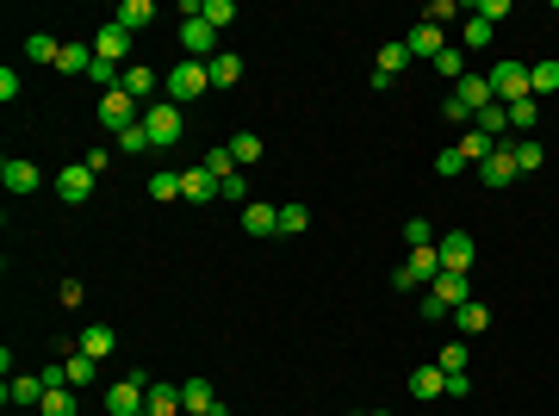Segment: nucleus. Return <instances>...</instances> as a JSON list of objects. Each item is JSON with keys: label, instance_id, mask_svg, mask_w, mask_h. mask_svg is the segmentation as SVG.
<instances>
[{"label": "nucleus", "instance_id": "obj_1", "mask_svg": "<svg viewBox=\"0 0 559 416\" xmlns=\"http://www.w3.org/2000/svg\"><path fill=\"white\" fill-rule=\"evenodd\" d=\"M162 94L175 106H193L199 94H211V63H175V69L162 75Z\"/></svg>", "mask_w": 559, "mask_h": 416}, {"label": "nucleus", "instance_id": "obj_2", "mask_svg": "<svg viewBox=\"0 0 559 416\" xmlns=\"http://www.w3.org/2000/svg\"><path fill=\"white\" fill-rule=\"evenodd\" d=\"M143 131H149V143H156V149H175V143H180V131H187V112H180L175 100L143 106Z\"/></svg>", "mask_w": 559, "mask_h": 416}, {"label": "nucleus", "instance_id": "obj_3", "mask_svg": "<svg viewBox=\"0 0 559 416\" xmlns=\"http://www.w3.org/2000/svg\"><path fill=\"white\" fill-rule=\"evenodd\" d=\"M491 100L497 106H516V100H528V63H516V56H503V63H491Z\"/></svg>", "mask_w": 559, "mask_h": 416}, {"label": "nucleus", "instance_id": "obj_4", "mask_svg": "<svg viewBox=\"0 0 559 416\" xmlns=\"http://www.w3.org/2000/svg\"><path fill=\"white\" fill-rule=\"evenodd\" d=\"M143 398H149V380L125 373V380L106 385V416H143Z\"/></svg>", "mask_w": 559, "mask_h": 416}, {"label": "nucleus", "instance_id": "obj_5", "mask_svg": "<svg viewBox=\"0 0 559 416\" xmlns=\"http://www.w3.org/2000/svg\"><path fill=\"white\" fill-rule=\"evenodd\" d=\"M94 118H100L106 131L118 137V131H131V125H143V106L131 100L125 87H118V94H100V112H94Z\"/></svg>", "mask_w": 559, "mask_h": 416}, {"label": "nucleus", "instance_id": "obj_6", "mask_svg": "<svg viewBox=\"0 0 559 416\" xmlns=\"http://www.w3.org/2000/svg\"><path fill=\"white\" fill-rule=\"evenodd\" d=\"M435 279H442V255H435V249H411V261L391 274V286L411 292V286H435Z\"/></svg>", "mask_w": 559, "mask_h": 416}, {"label": "nucleus", "instance_id": "obj_7", "mask_svg": "<svg viewBox=\"0 0 559 416\" xmlns=\"http://www.w3.org/2000/svg\"><path fill=\"white\" fill-rule=\"evenodd\" d=\"M0 187H6L13 199H25V193H37V187H44V168H37V162H25V156H6V162H0Z\"/></svg>", "mask_w": 559, "mask_h": 416}, {"label": "nucleus", "instance_id": "obj_8", "mask_svg": "<svg viewBox=\"0 0 559 416\" xmlns=\"http://www.w3.org/2000/svg\"><path fill=\"white\" fill-rule=\"evenodd\" d=\"M435 255H442V268H448V274H466V268H473V255H479V243H473L466 230H442V237H435Z\"/></svg>", "mask_w": 559, "mask_h": 416}, {"label": "nucleus", "instance_id": "obj_9", "mask_svg": "<svg viewBox=\"0 0 559 416\" xmlns=\"http://www.w3.org/2000/svg\"><path fill=\"white\" fill-rule=\"evenodd\" d=\"M131 44H137V37L125 32V25H112V19H106L100 32H94V56H100V63H118V69H125V63H131Z\"/></svg>", "mask_w": 559, "mask_h": 416}, {"label": "nucleus", "instance_id": "obj_10", "mask_svg": "<svg viewBox=\"0 0 559 416\" xmlns=\"http://www.w3.org/2000/svg\"><path fill=\"white\" fill-rule=\"evenodd\" d=\"M211 25L206 19H180V50H187V63H211V56H218V50H211Z\"/></svg>", "mask_w": 559, "mask_h": 416}, {"label": "nucleus", "instance_id": "obj_11", "mask_svg": "<svg viewBox=\"0 0 559 416\" xmlns=\"http://www.w3.org/2000/svg\"><path fill=\"white\" fill-rule=\"evenodd\" d=\"M180 199H187V206H211V199H218V174H211L206 162L187 168V174H180Z\"/></svg>", "mask_w": 559, "mask_h": 416}, {"label": "nucleus", "instance_id": "obj_12", "mask_svg": "<svg viewBox=\"0 0 559 416\" xmlns=\"http://www.w3.org/2000/svg\"><path fill=\"white\" fill-rule=\"evenodd\" d=\"M404 50H411V63H435V56L448 50V32H442V25H417V32L404 37Z\"/></svg>", "mask_w": 559, "mask_h": 416}, {"label": "nucleus", "instance_id": "obj_13", "mask_svg": "<svg viewBox=\"0 0 559 416\" xmlns=\"http://www.w3.org/2000/svg\"><path fill=\"white\" fill-rule=\"evenodd\" d=\"M143 416H187V404H180V385L156 380V385H149V398H143Z\"/></svg>", "mask_w": 559, "mask_h": 416}, {"label": "nucleus", "instance_id": "obj_14", "mask_svg": "<svg viewBox=\"0 0 559 416\" xmlns=\"http://www.w3.org/2000/svg\"><path fill=\"white\" fill-rule=\"evenodd\" d=\"M56 193H63V206H87V199H94V174L87 168H63L56 174Z\"/></svg>", "mask_w": 559, "mask_h": 416}, {"label": "nucleus", "instance_id": "obj_15", "mask_svg": "<svg viewBox=\"0 0 559 416\" xmlns=\"http://www.w3.org/2000/svg\"><path fill=\"white\" fill-rule=\"evenodd\" d=\"M479 180H485V187H510V180H523V174H516V162H510V143H497V156H485V162H479Z\"/></svg>", "mask_w": 559, "mask_h": 416}, {"label": "nucleus", "instance_id": "obj_16", "mask_svg": "<svg viewBox=\"0 0 559 416\" xmlns=\"http://www.w3.org/2000/svg\"><path fill=\"white\" fill-rule=\"evenodd\" d=\"M429 292H435V299H442V305H448V317H454L460 305H466V299H473V279H466V274H448V268H442V279H435V286H429Z\"/></svg>", "mask_w": 559, "mask_h": 416}, {"label": "nucleus", "instance_id": "obj_17", "mask_svg": "<svg viewBox=\"0 0 559 416\" xmlns=\"http://www.w3.org/2000/svg\"><path fill=\"white\" fill-rule=\"evenodd\" d=\"M454 100L479 118V112L491 106V81H485V75H460V81H454Z\"/></svg>", "mask_w": 559, "mask_h": 416}, {"label": "nucleus", "instance_id": "obj_18", "mask_svg": "<svg viewBox=\"0 0 559 416\" xmlns=\"http://www.w3.org/2000/svg\"><path fill=\"white\" fill-rule=\"evenodd\" d=\"M243 230H249V237H280V206L249 199V206H243Z\"/></svg>", "mask_w": 559, "mask_h": 416}, {"label": "nucleus", "instance_id": "obj_19", "mask_svg": "<svg viewBox=\"0 0 559 416\" xmlns=\"http://www.w3.org/2000/svg\"><path fill=\"white\" fill-rule=\"evenodd\" d=\"M44 391H50L44 373H13L6 380V404H44Z\"/></svg>", "mask_w": 559, "mask_h": 416}, {"label": "nucleus", "instance_id": "obj_20", "mask_svg": "<svg viewBox=\"0 0 559 416\" xmlns=\"http://www.w3.org/2000/svg\"><path fill=\"white\" fill-rule=\"evenodd\" d=\"M75 348H81V354H94V360H112V330H106V323H81V336H75Z\"/></svg>", "mask_w": 559, "mask_h": 416}, {"label": "nucleus", "instance_id": "obj_21", "mask_svg": "<svg viewBox=\"0 0 559 416\" xmlns=\"http://www.w3.org/2000/svg\"><path fill=\"white\" fill-rule=\"evenodd\" d=\"M149 19H156V6H149V0H118V6H112V25H125L131 37H137Z\"/></svg>", "mask_w": 559, "mask_h": 416}, {"label": "nucleus", "instance_id": "obj_22", "mask_svg": "<svg viewBox=\"0 0 559 416\" xmlns=\"http://www.w3.org/2000/svg\"><path fill=\"white\" fill-rule=\"evenodd\" d=\"M404 63H411V50H404V37H398V44H385V50H380V69H373V87H391Z\"/></svg>", "mask_w": 559, "mask_h": 416}, {"label": "nucleus", "instance_id": "obj_23", "mask_svg": "<svg viewBox=\"0 0 559 416\" xmlns=\"http://www.w3.org/2000/svg\"><path fill=\"white\" fill-rule=\"evenodd\" d=\"M94 44H63V56H56V75H94Z\"/></svg>", "mask_w": 559, "mask_h": 416}, {"label": "nucleus", "instance_id": "obj_24", "mask_svg": "<svg viewBox=\"0 0 559 416\" xmlns=\"http://www.w3.org/2000/svg\"><path fill=\"white\" fill-rule=\"evenodd\" d=\"M156 87H162L156 69H125V94H131L137 106H156Z\"/></svg>", "mask_w": 559, "mask_h": 416}, {"label": "nucleus", "instance_id": "obj_25", "mask_svg": "<svg viewBox=\"0 0 559 416\" xmlns=\"http://www.w3.org/2000/svg\"><path fill=\"white\" fill-rule=\"evenodd\" d=\"M559 94V63H528V100Z\"/></svg>", "mask_w": 559, "mask_h": 416}, {"label": "nucleus", "instance_id": "obj_26", "mask_svg": "<svg viewBox=\"0 0 559 416\" xmlns=\"http://www.w3.org/2000/svg\"><path fill=\"white\" fill-rule=\"evenodd\" d=\"M237 81H243V56H237V50H218V56H211V87H237Z\"/></svg>", "mask_w": 559, "mask_h": 416}, {"label": "nucleus", "instance_id": "obj_27", "mask_svg": "<svg viewBox=\"0 0 559 416\" xmlns=\"http://www.w3.org/2000/svg\"><path fill=\"white\" fill-rule=\"evenodd\" d=\"M63 367H69V385H75V391L100 380V360H94V354H81V348H69V360H63Z\"/></svg>", "mask_w": 559, "mask_h": 416}, {"label": "nucleus", "instance_id": "obj_28", "mask_svg": "<svg viewBox=\"0 0 559 416\" xmlns=\"http://www.w3.org/2000/svg\"><path fill=\"white\" fill-rule=\"evenodd\" d=\"M411 391L429 404V398H442V391H448V373H442V367H417V373H411Z\"/></svg>", "mask_w": 559, "mask_h": 416}, {"label": "nucleus", "instance_id": "obj_29", "mask_svg": "<svg viewBox=\"0 0 559 416\" xmlns=\"http://www.w3.org/2000/svg\"><path fill=\"white\" fill-rule=\"evenodd\" d=\"M180 404H187V416H206L218 398H211V385H206V380H180Z\"/></svg>", "mask_w": 559, "mask_h": 416}, {"label": "nucleus", "instance_id": "obj_30", "mask_svg": "<svg viewBox=\"0 0 559 416\" xmlns=\"http://www.w3.org/2000/svg\"><path fill=\"white\" fill-rule=\"evenodd\" d=\"M460 156H466V162H485V156H497V137H485V131L473 125V131H460Z\"/></svg>", "mask_w": 559, "mask_h": 416}, {"label": "nucleus", "instance_id": "obj_31", "mask_svg": "<svg viewBox=\"0 0 559 416\" xmlns=\"http://www.w3.org/2000/svg\"><path fill=\"white\" fill-rule=\"evenodd\" d=\"M454 323H460V336H479V330H491V311L479 305V299H466V305L454 311Z\"/></svg>", "mask_w": 559, "mask_h": 416}, {"label": "nucleus", "instance_id": "obj_32", "mask_svg": "<svg viewBox=\"0 0 559 416\" xmlns=\"http://www.w3.org/2000/svg\"><path fill=\"white\" fill-rule=\"evenodd\" d=\"M479 131H485V137H497V143H503V137H510V106H497V100H491L485 112H479Z\"/></svg>", "mask_w": 559, "mask_h": 416}, {"label": "nucleus", "instance_id": "obj_33", "mask_svg": "<svg viewBox=\"0 0 559 416\" xmlns=\"http://www.w3.org/2000/svg\"><path fill=\"white\" fill-rule=\"evenodd\" d=\"M510 162H516V174H534V168H541V162H547V149H541V143H534V137H523V143H516V149H510Z\"/></svg>", "mask_w": 559, "mask_h": 416}, {"label": "nucleus", "instance_id": "obj_34", "mask_svg": "<svg viewBox=\"0 0 559 416\" xmlns=\"http://www.w3.org/2000/svg\"><path fill=\"white\" fill-rule=\"evenodd\" d=\"M230 156H237V168H255V162H261V137H255V131H237V137H230Z\"/></svg>", "mask_w": 559, "mask_h": 416}, {"label": "nucleus", "instance_id": "obj_35", "mask_svg": "<svg viewBox=\"0 0 559 416\" xmlns=\"http://www.w3.org/2000/svg\"><path fill=\"white\" fill-rule=\"evenodd\" d=\"M37 416H75V385H56V391H44Z\"/></svg>", "mask_w": 559, "mask_h": 416}, {"label": "nucleus", "instance_id": "obj_36", "mask_svg": "<svg viewBox=\"0 0 559 416\" xmlns=\"http://www.w3.org/2000/svg\"><path fill=\"white\" fill-rule=\"evenodd\" d=\"M25 56H32V63H56V56H63V44H56L50 32H32V37H25Z\"/></svg>", "mask_w": 559, "mask_h": 416}, {"label": "nucleus", "instance_id": "obj_37", "mask_svg": "<svg viewBox=\"0 0 559 416\" xmlns=\"http://www.w3.org/2000/svg\"><path fill=\"white\" fill-rule=\"evenodd\" d=\"M491 37H497V25H485V19H466V25H460V44H466V50H491Z\"/></svg>", "mask_w": 559, "mask_h": 416}, {"label": "nucleus", "instance_id": "obj_38", "mask_svg": "<svg viewBox=\"0 0 559 416\" xmlns=\"http://www.w3.org/2000/svg\"><path fill=\"white\" fill-rule=\"evenodd\" d=\"M199 19H206L211 32H224V25H237V0H206V13H199Z\"/></svg>", "mask_w": 559, "mask_h": 416}, {"label": "nucleus", "instance_id": "obj_39", "mask_svg": "<svg viewBox=\"0 0 559 416\" xmlns=\"http://www.w3.org/2000/svg\"><path fill=\"white\" fill-rule=\"evenodd\" d=\"M311 230V211L305 206H280V237H305Z\"/></svg>", "mask_w": 559, "mask_h": 416}, {"label": "nucleus", "instance_id": "obj_40", "mask_svg": "<svg viewBox=\"0 0 559 416\" xmlns=\"http://www.w3.org/2000/svg\"><path fill=\"white\" fill-rule=\"evenodd\" d=\"M218 199H224V206H249V180H243V168L218 180Z\"/></svg>", "mask_w": 559, "mask_h": 416}, {"label": "nucleus", "instance_id": "obj_41", "mask_svg": "<svg viewBox=\"0 0 559 416\" xmlns=\"http://www.w3.org/2000/svg\"><path fill=\"white\" fill-rule=\"evenodd\" d=\"M541 125V100H516L510 106V131H534Z\"/></svg>", "mask_w": 559, "mask_h": 416}, {"label": "nucleus", "instance_id": "obj_42", "mask_svg": "<svg viewBox=\"0 0 559 416\" xmlns=\"http://www.w3.org/2000/svg\"><path fill=\"white\" fill-rule=\"evenodd\" d=\"M149 199H162V206H168V199H180V174H149Z\"/></svg>", "mask_w": 559, "mask_h": 416}, {"label": "nucleus", "instance_id": "obj_43", "mask_svg": "<svg viewBox=\"0 0 559 416\" xmlns=\"http://www.w3.org/2000/svg\"><path fill=\"white\" fill-rule=\"evenodd\" d=\"M404 243H411V249H435V230H429V218H404Z\"/></svg>", "mask_w": 559, "mask_h": 416}, {"label": "nucleus", "instance_id": "obj_44", "mask_svg": "<svg viewBox=\"0 0 559 416\" xmlns=\"http://www.w3.org/2000/svg\"><path fill=\"white\" fill-rule=\"evenodd\" d=\"M118 149H125V156H149L156 143H149V131H143V125H131V131H118Z\"/></svg>", "mask_w": 559, "mask_h": 416}, {"label": "nucleus", "instance_id": "obj_45", "mask_svg": "<svg viewBox=\"0 0 559 416\" xmlns=\"http://www.w3.org/2000/svg\"><path fill=\"white\" fill-rule=\"evenodd\" d=\"M448 19H460V6H454V0H429L422 25H442V32H448Z\"/></svg>", "mask_w": 559, "mask_h": 416}, {"label": "nucleus", "instance_id": "obj_46", "mask_svg": "<svg viewBox=\"0 0 559 416\" xmlns=\"http://www.w3.org/2000/svg\"><path fill=\"white\" fill-rule=\"evenodd\" d=\"M473 19H485V25L510 19V0H473Z\"/></svg>", "mask_w": 559, "mask_h": 416}, {"label": "nucleus", "instance_id": "obj_47", "mask_svg": "<svg viewBox=\"0 0 559 416\" xmlns=\"http://www.w3.org/2000/svg\"><path fill=\"white\" fill-rule=\"evenodd\" d=\"M460 168H473V162L460 156V143H454V149H442V156H435V174H448V180H454Z\"/></svg>", "mask_w": 559, "mask_h": 416}, {"label": "nucleus", "instance_id": "obj_48", "mask_svg": "<svg viewBox=\"0 0 559 416\" xmlns=\"http://www.w3.org/2000/svg\"><path fill=\"white\" fill-rule=\"evenodd\" d=\"M435 75H448V81H460V75H466V63H460V50H454V44H448V50L435 56Z\"/></svg>", "mask_w": 559, "mask_h": 416}, {"label": "nucleus", "instance_id": "obj_49", "mask_svg": "<svg viewBox=\"0 0 559 416\" xmlns=\"http://www.w3.org/2000/svg\"><path fill=\"white\" fill-rule=\"evenodd\" d=\"M206 168L218 174V180H224V174H237V156H230V143H224V149H211V156H206Z\"/></svg>", "mask_w": 559, "mask_h": 416}, {"label": "nucleus", "instance_id": "obj_50", "mask_svg": "<svg viewBox=\"0 0 559 416\" xmlns=\"http://www.w3.org/2000/svg\"><path fill=\"white\" fill-rule=\"evenodd\" d=\"M435 367H442V373H466V348H460V342H448V348H442V360H435Z\"/></svg>", "mask_w": 559, "mask_h": 416}, {"label": "nucleus", "instance_id": "obj_51", "mask_svg": "<svg viewBox=\"0 0 559 416\" xmlns=\"http://www.w3.org/2000/svg\"><path fill=\"white\" fill-rule=\"evenodd\" d=\"M19 87H25L19 69H0V100H19Z\"/></svg>", "mask_w": 559, "mask_h": 416}, {"label": "nucleus", "instance_id": "obj_52", "mask_svg": "<svg viewBox=\"0 0 559 416\" xmlns=\"http://www.w3.org/2000/svg\"><path fill=\"white\" fill-rule=\"evenodd\" d=\"M422 317H429V323H442V317H448V305H442V299H435V292H422V305H417Z\"/></svg>", "mask_w": 559, "mask_h": 416}, {"label": "nucleus", "instance_id": "obj_53", "mask_svg": "<svg viewBox=\"0 0 559 416\" xmlns=\"http://www.w3.org/2000/svg\"><path fill=\"white\" fill-rule=\"evenodd\" d=\"M81 168H87V174H94V180H100V174L112 168V156H106V149H87V162H81Z\"/></svg>", "mask_w": 559, "mask_h": 416}, {"label": "nucleus", "instance_id": "obj_54", "mask_svg": "<svg viewBox=\"0 0 559 416\" xmlns=\"http://www.w3.org/2000/svg\"><path fill=\"white\" fill-rule=\"evenodd\" d=\"M466 391H473V380H466V373H448V391H442V398H466Z\"/></svg>", "mask_w": 559, "mask_h": 416}, {"label": "nucleus", "instance_id": "obj_55", "mask_svg": "<svg viewBox=\"0 0 559 416\" xmlns=\"http://www.w3.org/2000/svg\"><path fill=\"white\" fill-rule=\"evenodd\" d=\"M354 416H391V411H354Z\"/></svg>", "mask_w": 559, "mask_h": 416}]
</instances>
